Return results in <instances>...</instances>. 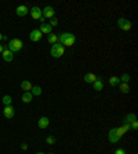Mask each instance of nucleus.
Listing matches in <instances>:
<instances>
[{
	"instance_id": "1",
	"label": "nucleus",
	"mask_w": 138,
	"mask_h": 154,
	"mask_svg": "<svg viewBox=\"0 0 138 154\" xmlns=\"http://www.w3.org/2000/svg\"><path fill=\"white\" fill-rule=\"evenodd\" d=\"M58 41H59V44H62L64 47H72L76 41V37L75 35H72L69 32H64L58 36Z\"/></svg>"
},
{
	"instance_id": "2",
	"label": "nucleus",
	"mask_w": 138,
	"mask_h": 154,
	"mask_svg": "<svg viewBox=\"0 0 138 154\" xmlns=\"http://www.w3.org/2000/svg\"><path fill=\"white\" fill-rule=\"evenodd\" d=\"M22 47H24V43H22L19 39H11V40L8 41V50H10L13 54H15V52L21 51V50H22Z\"/></svg>"
},
{
	"instance_id": "3",
	"label": "nucleus",
	"mask_w": 138,
	"mask_h": 154,
	"mask_svg": "<svg viewBox=\"0 0 138 154\" xmlns=\"http://www.w3.org/2000/svg\"><path fill=\"white\" fill-rule=\"evenodd\" d=\"M64 52H65V47H64L62 44H59V43L53 44V47H51V55H53V58H61L64 55Z\"/></svg>"
},
{
	"instance_id": "4",
	"label": "nucleus",
	"mask_w": 138,
	"mask_h": 154,
	"mask_svg": "<svg viewBox=\"0 0 138 154\" xmlns=\"http://www.w3.org/2000/svg\"><path fill=\"white\" fill-rule=\"evenodd\" d=\"M118 26H119V29H122V31H130L133 28V24L130 22V19L127 18H119V21H118Z\"/></svg>"
},
{
	"instance_id": "5",
	"label": "nucleus",
	"mask_w": 138,
	"mask_h": 154,
	"mask_svg": "<svg viewBox=\"0 0 138 154\" xmlns=\"http://www.w3.org/2000/svg\"><path fill=\"white\" fill-rule=\"evenodd\" d=\"M54 14H55V11H54V8L51 6H47L44 7L43 10H42V15H43L44 18H54Z\"/></svg>"
},
{
	"instance_id": "6",
	"label": "nucleus",
	"mask_w": 138,
	"mask_h": 154,
	"mask_svg": "<svg viewBox=\"0 0 138 154\" xmlns=\"http://www.w3.org/2000/svg\"><path fill=\"white\" fill-rule=\"evenodd\" d=\"M42 32L39 31V29H35V31L31 32V35H29V39H31V41H35V43H38L39 40L42 39Z\"/></svg>"
},
{
	"instance_id": "7",
	"label": "nucleus",
	"mask_w": 138,
	"mask_h": 154,
	"mask_svg": "<svg viewBox=\"0 0 138 154\" xmlns=\"http://www.w3.org/2000/svg\"><path fill=\"white\" fill-rule=\"evenodd\" d=\"M108 139H109V142L111 143H118L119 142V136H118V134H116V130L115 128H112V130L108 132Z\"/></svg>"
},
{
	"instance_id": "8",
	"label": "nucleus",
	"mask_w": 138,
	"mask_h": 154,
	"mask_svg": "<svg viewBox=\"0 0 138 154\" xmlns=\"http://www.w3.org/2000/svg\"><path fill=\"white\" fill-rule=\"evenodd\" d=\"M15 12H17V15H18V17H25L26 14L29 12V8H28L26 6H24V4H22V6H18V7H17Z\"/></svg>"
},
{
	"instance_id": "9",
	"label": "nucleus",
	"mask_w": 138,
	"mask_h": 154,
	"mask_svg": "<svg viewBox=\"0 0 138 154\" xmlns=\"http://www.w3.org/2000/svg\"><path fill=\"white\" fill-rule=\"evenodd\" d=\"M31 17L33 19H40L42 17V10L39 7H32L31 8Z\"/></svg>"
},
{
	"instance_id": "10",
	"label": "nucleus",
	"mask_w": 138,
	"mask_h": 154,
	"mask_svg": "<svg viewBox=\"0 0 138 154\" xmlns=\"http://www.w3.org/2000/svg\"><path fill=\"white\" fill-rule=\"evenodd\" d=\"M115 130H116V134H118V136H119V138H122V136L124 135L127 131L130 130V127H128V124H123L122 127H119V128H115Z\"/></svg>"
},
{
	"instance_id": "11",
	"label": "nucleus",
	"mask_w": 138,
	"mask_h": 154,
	"mask_svg": "<svg viewBox=\"0 0 138 154\" xmlns=\"http://www.w3.org/2000/svg\"><path fill=\"white\" fill-rule=\"evenodd\" d=\"M3 114H4V117L6 118H13L14 117V107L11 105L6 106L4 110H3Z\"/></svg>"
},
{
	"instance_id": "12",
	"label": "nucleus",
	"mask_w": 138,
	"mask_h": 154,
	"mask_svg": "<svg viewBox=\"0 0 138 154\" xmlns=\"http://www.w3.org/2000/svg\"><path fill=\"white\" fill-rule=\"evenodd\" d=\"M1 55H3V59L6 62H11L14 59V54L10 51V50L7 48V50H4L3 52H1Z\"/></svg>"
},
{
	"instance_id": "13",
	"label": "nucleus",
	"mask_w": 138,
	"mask_h": 154,
	"mask_svg": "<svg viewBox=\"0 0 138 154\" xmlns=\"http://www.w3.org/2000/svg\"><path fill=\"white\" fill-rule=\"evenodd\" d=\"M49 124H50V120H49L47 117H40V118H39L38 125H39V128H40V130L47 128V127H49Z\"/></svg>"
},
{
	"instance_id": "14",
	"label": "nucleus",
	"mask_w": 138,
	"mask_h": 154,
	"mask_svg": "<svg viewBox=\"0 0 138 154\" xmlns=\"http://www.w3.org/2000/svg\"><path fill=\"white\" fill-rule=\"evenodd\" d=\"M93 84H94L95 91H102V90H104V80H102L101 77H97V80H95Z\"/></svg>"
},
{
	"instance_id": "15",
	"label": "nucleus",
	"mask_w": 138,
	"mask_h": 154,
	"mask_svg": "<svg viewBox=\"0 0 138 154\" xmlns=\"http://www.w3.org/2000/svg\"><path fill=\"white\" fill-rule=\"evenodd\" d=\"M39 31L42 32V33H47V35H50V33H53V28H51L49 24H42V26H40V29Z\"/></svg>"
},
{
	"instance_id": "16",
	"label": "nucleus",
	"mask_w": 138,
	"mask_h": 154,
	"mask_svg": "<svg viewBox=\"0 0 138 154\" xmlns=\"http://www.w3.org/2000/svg\"><path fill=\"white\" fill-rule=\"evenodd\" d=\"M32 99H33V95L31 94V91L24 92V95H22V102H24V103H31Z\"/></svg>"
},
{
	"instance_id": "17",
	"label": "nucleus",
	"mask_w": 138,
	"mask_h": 154,
	"mask_svg": "<svg viewBox=\"0 0 138 154\" xmlns=\"http://www.w3.org/2000/svg\"><path fill=\"white\" fill-rule=\"evenodd\" d=\"M32 84H31V81H28V80H24L22 83H21V88L25 91V92H28V91H31L32 90Z\"/></svg>"
},
{
	"instance_id": "18",
	"label": "nucleus",
	"mask_w": 138,
	"mask_h": 154,
	"mask_svg": "<svg viewBox=\"0 0 138 154\" xmlns=\"http://www.w3.org/2000/svg\"><path fill=\"white\" fill-rule=\"evenodd\" d=\"M95 80H97V76L94 73H87L84 76V81L86 83H94Z\"/></svg>"
},
{
	"instance_id": "19",
	"label": "nucleus",
	"mask_w": 138,
	"mask_h": 154,
	"mask_svg": "<svg viewBox=\"0 0 138 154\" xmlns=\"http://www.w3.org/2000/svg\"><path fill=\"white\" fill-rule=\"evenodd\" d=\"M119 77H116V76H112V77H109V85L111 87H118L119 85Z\"/></svg>"
},
{
	"instance_id": "20",
	"label": "nucleus",
	"mask_w": 138,
	"mask_h": 154,
	"mask_svg": "<svg viewBox=\"0 0 138 154\" xmlns=\"http://www.w3.org/2000/svg\"><path fill=\"white\" fill-rule=\"evenodd\" d=\"M31 94L33 96H39V95H42V88L39 85H33L31 90Z\"/></svg>"
},
{
	"instance_id": "21",
	"label": "nucleus",
	"mask_w": 138,
	"mask_h": 154,
	"mask_svg": "<svg viewBox=\"0 0 138 154\" xmlns=\"http://www.w3.org/2000/svg\"><path fill=\"white\" fill-rule=\"evenodd\" d=\"M133 121H137V117H135V114H133V113H130V114H127L124 118V124H131Z\"/></svg>"
},
{
	"instance_id": "22",
	"label": "nucleus",
	"mask_w": 138,
	"mask_h": 154,
	"mask_svg": "<svg viewBox=\"0 0 138 154\" xmlns=\"http://www.w3.org/2000/svg\"><path fill=\"white\" fill-rule=\"evenodd\" d=\"M119 90L123 94H128L130 92V85H128V84H126V83H122V84H119Z\"/></svg>"
},
{
	"instance_id": "23",
	"label": "nucleus",
	"mask_w": 138,
	"mask_h": 154,
	"mask_svg": "<svg viewBox=\"0 0 138 154\" xmlns=\"http://www.w3.org/2000/svg\"><path fill=\"white\" fill-rule=\"evenodd\" d=\"M47 40H49V43L55 44L57 41H58V36L54 35V33H50V35H47Z\"/></svg>"
},
{
	"instance_id": "24",
	"label": "nucleus",
	"mask_w": 138,
	"mask_h": 154,
	"mask_svg": "<svg viewBox=\"0 0 138 154\" xmlns=\"http://www.w3.org/2000/svg\"><path fill=\"white\" fill-rule=\"evenodd\" d=\"M1 100H3V103H4L6 106H10V105H11V102H13V98H11L10 95H4Z\"/></svg>"
},
{
	"instance_id": "25",
	"label": "nucleus",
	"mask_w": 138,
	"mask_h": 154,
	"mask_svg": "<svg viewBox=\"0 0 138 154\" xmlns=\"http://www.w3.org/2000/svg\"><path fill=\"white\" fill-rule=\"evenodd\" d=\"M120 81H123V83H126V84H128V81H130V74H123V76H120L119 77Z\"/></svg>"
},
{
	"instance_id": "26",
	"label": "nucleus",
	"mask_w": 138,
	"mask_h": 154,
	"mask_svg": "<svg viewBox=\"0 0 138 154\" xmlns=\"http://www.w3.org/2000/svg\"><path fill=\"white\" fill-rule=\"evenodd\" d=\"M46 143H47V145H54V143H55V138L53 135L47 136V138H46Z\"/></svg>"
},
{
	"instance_id": "27",
	"label": "nucleus",
	"mask_w": 138,
	"mask_h": 154,
	"mask_svg": "<svg viewBox=\"0 0 138 154\" xmlns=\"http://www.w3.org/2000/svg\"><path fill=\"white\" fill-rule=\"evenodd\" d=\"M128 127H130V130H137L138 128V121H133L131 124H128Z\"/></svg>"
},
{
	"instance_id": "28",
	"label": "nucleus",
	"mask_w": 138,
	"mask_h": 154,
	"mask_svg": "<svg viewBox=\"0 0 138 154\" xmlns=\"http://www.w3.org/2000/svg\"><path fill=\"white\" fill-rule=\"evenodd\" d=\"M51 26V28H53V26H57V25H58V19L57 18H51V21H50V24H49Z\"/></svg>"
},
{
	"instance_id": "29",
	"label": "nucleus",
	"mask_w": 138,
	"mask_h": 154,
	"mask_svg": "<svg viewBox=\"0 0 138 154\" xmlns=\"http://www.w3.org/2000/svg\"><path fill=\"white\" fill-rule=\"evenodd\" d=\"M115 154H126V150L124 149H118V150L115 151Z\"/></svg>"
},
{
	"instance_id": "30",
	"label": "nucleus",
	"mask_w": 138,
	"mask_h": 154,
	"mask_svg": "<svg viewBox=\"0 0 138 154\" xmlns=\"http://www.w3.org/2000/svg\"><path fill=\"white\" fill-rule=\"evenodd\" d=\"M21 149H22V150H26V149H28V145H26V143H22V145H21Z\"/></svg>"
},
{
	"instance_id": "31",
	"label": "nucleus",
	"mask_w": 138,
	"mask_h": 154,
	"mask_svg": "<svg viewBox=\"0 0 138 154\" xmlns=\"http://www.w3.org/2000/svg\"><path fill=\"white\" fill-rule=\"evenodd\" d=\"M3 51H4V47H3V45H1V44H0V54H1V52H3Z\"/></svg>"
},
{
	"instance_id": "32",
	"label": "nucleus",
	"mask_w": 138,
	"mask_h": 154,
	"mask_svg": "<svg viewBox=\"0 0 138 154\" xmlns=\"http://www.w3.org/2000/svg\"><path fill=\"white\" fill-rule=\"evenodd\" d=\"M1 39H3V35H1V33H0V41H1Z\"/></svg>"
},
{
	"instance_id": "33",
	"label": "nucleus",
	"mask_w": 138,
	"mask_h": 154,
	"mask_svg": "<svg viewBox=\"0 0 138 154\" xmlns=\"http://www.w3.org/2000/svg\"><path fill=\"white\" fill-rule=\"evenodd\" d=\"M36 154H44V153H42V151H39V153H36Z\"/></svg>"
},
{
	"instance_id": "34",
	"label": "nucleus",
	"mask_w": 138,
	"mask_h": 154,
	"mask_svg": "<svg viewBox=\"0 0 138 154\" xmlns=\"http://www.w3.org/2000/svg\"><path fill=\"white\" fill-rule=\"evenodd\" d=\"M49 154H54V153H49Z\"/></svg>"
}]
</instances>
